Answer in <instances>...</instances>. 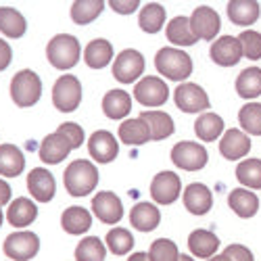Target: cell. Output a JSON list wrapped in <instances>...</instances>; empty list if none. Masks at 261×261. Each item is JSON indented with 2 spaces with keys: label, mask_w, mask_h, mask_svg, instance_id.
Listing matches in <instances>:
<instances>
[{
  "label": "cell",
  "mask_w": 261,
  "mask_h": 261,
  "mask_svg": "<svg viewBox=\"0 0 261 261\" xmlns=\"http://www.w3.org/2000/svg\"><path fill=\"white\" fill-rule=\"evenodd\" d=\"M57 132L67 138V140L71 142V146H73V148H80V146H82V142H84V138H86V136H84L82 125H77V123H73V121L61 123V125L57 127Z\"/></svg>",
  "instance_id": "obj_43"
},
{
  "label": "cell",
  "mask_w": 261,
  "mask_h": 261,
  "mask_svg": "<svg viewBox=\"0 0 261 261\" xmlns=\"http://www.w3.org/2000/svg\"><path fill=\"white\" fill-rule=\"evenodd\" d=\"M107 247L111 249L113 255H125L134 247V236L129 234L125 228H113L107 234Z\"/></svg>",
  "instance_id": "obj_40"
},
{
  "label": "cell",
  "mask_w": 261,
  "mask_h": 261,
  "mask_svg": "<svg viewBox=\"0 0 261 261\" xmlns=\"http://www.w3.org/2000/svg\"><path fill=\"white\" fill-rule=\"evenodd\" d=\"M243 129L251 136H261V102H249L238 113Z\"/></svg>",
  "instance_id": "obj_38"
},
{
  "label": "cell",
  "mask_w": 261,
  "mask_h": 261,
  "mask_svg": "<svg viewBox=\"0 0 261 261\" xmlns=\"http://www.w3.org/2000/svg\"><path fill=\"white\" fill-rule=\"evenodd\" d=\"M105 9V3L100 0H75L71 5V19L77 25H88L94 21Z\"/></svg>",
  "instance_id": "obj_36"
},
{
  "label": "cell",
  "mask_w": 261,
  "mask_h": 261,
  "mask_svg": "<svg viewBox=\"0 0 261 261\" xmlns=\"http://www.w3.org/2000/svg\"><path fill=\"white\" fill-rule=\"evenodd\" d=\"M88 153L96 163H111L119 153V142L107 129H96L88 140Z\"/></svg>",
  "instance_id": "obj_15"
},
{
  "label": "cell",
  "mask_w": 261,
  "mask_h": 261,
  "mask_svg": "<svg viewBox=\"0 0 261 261\" xmlns=\"http://www.w3.org/2000/svg\"><path fill=\"white\" fill-rule=\"evenodd\" d=\"M63 182L71 197H86V194H90L98 184V169L94 167L92 161L77 159L67 165Z\"/></svg>",
  "instance_id": "obj_1"
},
{
  "label": "cell",
  "mask_w": 261,
  "mask_h": 261,
  "mask_svg": "<svg viewBox=\"0 0 261 261\" xmlns=\"http://www.w3.org/2000/svg\"><path fill=\"white\" fill-rule=\"evenodd\" d=\"M105 255H107V249L96 236H86L75 249L77 261H102Z\"/></svg>",
  "instance_id": "obj_39"
},
{
  "label": "cell",
  "mask_w": 261,
  "mask_h": 261,
  "mask_svg": "<svg viewBox=\"0 0 261 261\" xmlns=\"http://www.w3.org/2000/svg\"><path fill=\"white\" fill-rule=\"evenodd\" d=\"M190 28H192V34L197 36V40L211 42L222 28L220 25V15H217L211 7H199V9H194V13L190 15Z\"/></svg>",
  "instance_id": "obj_13"
},
{
  "label": "cell",
  "mask_w": 261,
  "mask_h": 261,
  "mask_svg": "<svg viewBox=\"0 0 261 261\" xmlns=\"http://www.w3.org/2000/svg\"><path fill=\"white\" fill-rule=\"evenodd\" d=\"M228 19L232 21L234 25H253L255 21L259 19V3H255V0H232V3H228Z\"/></svg>",
  "instance_id": "obj_22"
},
{
  "label": "cell",
  "mask_w": 261,
  "mask_h": 261,
  "mask_svg": "<svg viewBox=\"0 0 261 261\" xmlns=\"http://www.w3.org/2000/svg\"><path fill=\"white\" fill-rule=\"evenodd\" d=\"M182 192V180L173 171H161L150 182V197L159 205H171Z\"/></svg>",
  "instance_id": "obj_11"
},
{
  "label": "cell",
  "mask_w": 261,
  "mask_h": 261,
  "mask_svg": "<svg viewBox=\"0 0 261 261\" xmlns=\"http://www.w3.org/2000/svg\"><path fill=\"white\" fill-rule=\"evenodd\" d=\"M178 261H194L192 257H188V255H180V259Z\"/></svg>",
  "instance_id": "obj_50"
},
{
  "label": "cell",
  "mask_w": 261,
  "mask_h": 261,
  "mask_svg": "<svg viewBox=\"0 0 261 261\" xmlns=\"http://www.w3.org/2000/svg\"><path fill=\"white\" fill-rule=\"evenodd\" d=\"M134 98L142 107H161L169 98L167 84L157 75H144L134 88Z\"/></svg>",
  "instance_id": "obj_8"
},
{
  "label": "cell",
  "mask_w": 261,
  "mask_h": 261,
  "mask_svg": "<svg viewBox=\"0 0 261 261\" xmlns=\"http://www.w3.org/2000/svg\"><path fill=\"white\" fill-rule=\"evenodd\" d=\"M182 199H184V207L194 213V215H205L211 205H213V194L211 190L201 184V182H194V184H188L184 194H182Z\"/></svg>",
  "instance_id": "obj_18"
},
{
  "label": "cell",
  "mask_w": 261,
  "mask_h": 261,
  "mask_svg": "<svg viewBox=\"0 0 261 261\" xmlns=\"http://www.w3.org/2000/svg\"><path fill=\"white\" fill-rule=\"evenodd\" d=\"M188 249L194 257L211 259V257H215L217 249H220V241H217V236L209 230H194L188 236Z\"/></svg>",
  "instance_id": "obj_23"
},
{
  "label": "cell",
  "mask_w": 261,
  "mask_h": 261,
  "mask_svg": "<svg viewBox=\"0 0 261 261\" xmlns=\"http://www.w3.org/2000/svg\"><path fill=\"white\" fill-rule=\"evenodd\" d=\"M236 92L243 98H257L261 94V69L259 67H249V69L238 73Z\"/></svg>",
  "instance_id": "obj_34"
},
{
  "label": "cell",
  "mask_w": 261,
  "mask_h": 261,
  "mask_svg": "<svg viewBox=\"0 0 261 261\" xmlns=\"http://www.w3.org/2000/svg\"><path fill=\"white\" fill-rule=\"evenodd\" d=\"M0 226H3V209H0Z\"/></svg>",
  "instance_id": "obj_51"
},
{
  "label": "cell",
  "mask_w": 261,
  "mask_h": 261,
  "mask_svg": "<svg viewBox=\"0 0 261 261\" xmlns=\"http://www.w3.org/2000/svg\"><path fill=\"white\" fill-rule=\"evenodd\" d=\"M194 132L203 142H211L217 140L224 132V119L217 113H203L197 123H194Z\"/></svg>",
  "instance_id": "obj_35"
},
{
  "label": "cell",
  "mask_w": 261,
  "mask_h": 261,
  "mask_svg": "<svg viewBox=\"0 0 261 261\" xmlns=\"http://www.w3.org/2000/svg\"><path fill=\"white\" fill-rule=\"evenodd\" d=\"M127 261H150V257H148V253H134Z\"/></svg>",
  "instance_id": "obj_48"
},
{
  "label": "cell",
  "mask_w": 261,
  "mask_h": 261,
  "mask_svg": "<svg viewBox=\"0 0 261 261\" xmlns=\"http://www.w3.org/2000/svg\"><path fill=\"white\" fill-rule=\"evenodd\" d=\"M28 30V21L17 9L0 7V32L9 38H21Z\"/></svg>",
  "instance_id": "obj_32"
},
{
  "label": "cell",
  "mask_w": 261,
  "mask_h": 261,
  "mask_svg": "<svg viewBox=\"0 0 261 261\" xmlns=\"http://www.w3.org/2000/svg\"><path fill=\"white\" fill-rule=\"evenodd\" d=\"M28 190H30L32 197L36 201H40V203L53 201L55 190H57L53 173L48 169H44V167H34L28 173Z\"/></svg>",
  "instance_id": "obj_16"
},
{
  "label": "cell",
  "mask_w": 261,
  "mask_h": 261,
  "mask_svg": "<svg viewBox=\"0 0 261 261\" xmlns=\"http://www.w3.org/2000/svg\"><path fill=\"white\" fill-rule=\"evenodd\" d=\"M9 201H11V186L3 178H0V207L7 205Z\"/></svg>",
  "instance_id": "obj_47"
},
{
  "label": "cell",
  "mask_w": 261,
  "mask_h": 261,
  "mask_svg": "<svg viewBox=\"0 0 261 261\" xmlns=\"http://www.w3.org/2000/svg\"><path fill=\"white\" fill-rule=\"evenodd\" d=\"M236 178L245 188H261V159H245L236 167Z\"/></svg>",
  "instance_id": "obj_37"
},
{
  "label": "cell",
  "mask_w": 261,
  "mask_h": 261,
  "mask_svg": "<svg viewBox=\"0 0 261 261\" xmlns=\"http://www.w3.org/2000/svg\"><path fill=\"white\" fill-rule=\"evenodd\" d=\"M155 67L167 80L184 82L192 73V59L180 48L165 46L155 55Z\"/></svg>",
  "instance_id": "obj_2"
},
{
  "label": "cell",
  "mask_w": 261,
  "mask_h": 261,
  "mask_svg": "<svg viewBox=\"0 0 261 261\" xmlns=\"http://www.w3.org/2000/svg\"><path fill=\"white\" fill-rule=\"evenodd\" d=\"M53 102L61 113H71L82 102V84L75 75H61L53 86Z\"/></svg>",
  "instance_id": "obj_5"
},
{
  "label": "cell",
  "mask_w": 261,
  "mask_h": 261,
  "mask_svg": "<svg viewBox=\"0 0 261 261\" xmlns=\"http://www.w3.org/2000/svg\"><path fill=\"white\" fill-rule=\"evenodd\" d=\"M92 211H94V215L98 217L102 224H117L121 217H123L121 199L117 197L115 192H111V190H105V192L94 194V199H92Z\"/></svg>",
  "instance_id": "obj_14"
},
{
  "label": "cell",
  "mask_w": 261,
  "mask_h": 261,
  "mask_svg": "<svg viewBox=\"0 0 261 261\" xmlns=\"http://www.w3.org/2000/svg\"><path fill=\"white\" fill-rule=\"evenodd\" d=\"M230 209L238 215V217H253L259 211V199L257 194L247 190V188H234L228 197Z\"/></svg>",
  "instance_id": "obj_28"
},
{
  "label": "cell",
  "mask_w": 261,
  "mask_h": 261,
  "mask_svg": "<svg viewBox=\"0 0 261 261\" xmlns=\"http://www.w3.org/2000/svg\"><path fill=\"white\" fill-rule=\"evenodd\" d=\"M13 61V50H11V44L9 42H5L3 38H0V71H5L9 65Z\"/></svg>",
  "instance_id": "obj_45"
},
{
  "label": "cell",
  "mask_w": 261,
  "mask_h": 261,
  "mask_svg": "<svg viewBox=\"0 0 261 261\" xmlns=\"http://www.w3.org/2000/svg\"><path fill=\"white\" fill-rule=\"evenodd\" d=\"M173 100H176V107L184 113H201L211 107L207 92L192 82L180 84L176 92H173Z\"/></svg>",
  "instance_id": "obj_9"
},
{
  "label": "cell",
  "mask_w": 261,
  "mask_h": 261,
  "mask_svg": "<svg viewBox=\"0 0 261 261\" xmlns=\"http://www.w3.org/2000/svg\"><path fill=\"white\" fill-rule=\"evenodd\" d=\"M209 57H211V61L215 65H220V67H234V65L245 57L243 55V46H241V40L234 38V36L217 38L211 44Z\"/></svg>",
  "instance_id": "obj_12"
},
{
  "label": "cell",
  "mask_w": 261,
  "mask_h": 261,
  "mask_svg": "<svg viewBox=\"0 0 261 261\" xmlns=\"http://www.w3.org/2000/svg\"><path fill=\"white\" fill-rule=\"evenodd\" d=\"M207 261H230V259H226L224 255H215V257H211V259H207Z\"/></svg>",
  "instance_id": "obj_49"
},
{
  "label": "cell",
  "mask_w": 261,
  "mask_h": 261,
  "mask_svg": "<svg viewBox=\"0 0 261 261\" xmlns=\"http://www.w3.org/2000/svg\"><path fill=\"white\" fill-rule=\"evenodd\" d=\"M171 161H173V165L184 169V171H197V169H203L207 165L209 153L203 144L184 140L171 148Z\"/></svg>",
  "instance_id": "obj_6"
},
{
  "label": "cell",
  "mask_w": 261,
  "mask_h": 261,
  "mask_svg": "<svg viewBox=\"0 0 261 261\" xmlns=\"http://www.w3.org/2000/svg\"><path fill=\"white\" fill-rule=\"evenodd\" d=\"M25 169L23 150L15 144H0V176L15 178Z\"/></svg>",
  "instance_id": "obj_20"
},
{
  "label": "cell",
  "mask_w": 261,
  "mask_h": 261,
  "mask_svg": "<svg viewBox=\"0 0 261 261\" xmlns=\"http://www.w3.org/2000/svg\"><path fill=\"white\" fill-rule=\"evenodd\" d=\"M222 255L230 261H253V253L245 245H230L224 249Z\"/></svg>",
  "instance_id": "obj_44"
},
{
  "label": "cell",
  "mask_w": 261,
  "mask_h": 261,
  "mask_svg": "<svg viewBox=\"0 0 261 261\" xmlns=\"http://www.w3.org/2000/svg\"><path fill=\"white\" fill-rule=\"evenodd\" d=\"M102 111L109 119H123L132 111V96L123 90H109L102 98Z\"/></svg>",
  "instance_id": "obj_25"
},
{
  "label": "cell",
  "mask_w": 261,
  "mask_h": 261,
  "mask_svg": "<svg viewBox=\"0 0 261 261\" xmlns=\"http://www.w3.org/2000/svg\"><path fill=\"white\" fill-rule=\"evenodd\" d=\"M119 140L125 144H132V146L144 144L150 140V129L140 117L138 119H125L119 125Z\"/></svg>",
  "instance_id": "obj_33"
},
{
  "label": "cell",
  "mask_w": 261,
  "mask_h": 261,
  "mask_svg": "<svg viewBox=\"0 0 261 261\" xmlns=\"http://www.w3.org/2000/svg\"><path fill=\"white\" fill-rule=\"evenodd\" d=\"M42 96V80L32 69H21L11 82V98L17 107H34Z\"/></svg>",
  "instance_id": "obj_4"
},
{
  "label": "cell",
  "mask_w": 261,
  "mask_h": 261,
  "mask_svg": "<svg viewBox=\"0 0 261 261\" xmlns=\"http://www.w3.org/2000/svg\"><path fill=\"white\" fill-rule=\"evenodd\" d=\"M80 42L71 34H57L46 46V57L57 69H71L80 61Z\"/></svg>",
  "instance_id": "obj_3"
},
{
  "label": "cell",
  "mask_w": 261,
  "mask_h": 261,
  "mask_svg": "<svg viewBox=\"0 0 261 261\" xmlns=\"http://www.w3.org/2000/svg\"><path fill=\"white\" fill-rule=\"evenodd\" d=\"M5 255L15 261H30L40 251V238L34 232H13L5 238Z\"/></svg>",
  "instance_id": "obj_7"
},
{
  "label": "cell",
  "mask_w": 261,
  "mask_h": 261,
  "mask_svg": "<svg viewBox=\"0 0 261 261\" xmlns=\"http://www.w3.org/2000/svg\"><path fill=\"white\" fill-rule=\"evenodd\" d=\"M165 36L171 44L176 46H192L197 44V36L192 34L190 28V17H176L169 21V25L165 30Z\"/></svg>",
  "instance_id": "obj_30"
},
{
  "label": "cell",
  "mask_w": 261,
  "mask_h": 261,
  "mask_svg": "<svg viewBox=\"0 0 261 261\" xmlns=\"http://www.w3.org/2000/svg\"><path fill=\"white\" fill-rule=\"evenodd\" d=\"M241 46H243V55L251 61H257L261 59V34L255 32V30H245L241 36Z\"/></svg>",
  "instance_id": "obj_42"
},
{
  "label": "cell",
  "mask_w": 261,
  "mask_h": 261,
  "mask_svg": "<svg viewBox=\"0 0 261 261\" xmlns=\"http://www.w3.org/2000/svg\"><path fill=\"white\" fill-rule=\"evenodd\" d=\"M61 226L67 234H84L92 226V215L84 207H67L61 215Z\"/></svg>",
  "instance_id": "obj_26"
},
{
  "label": "cell",
  "mask_w": 261,
  "mask_h": 261,
  "mask_svg": "<svg viewBox=\"0 0 261 261\" xmlns=\"http://www.w3.org/2000/svg\"><path fill=\"white\" fill-rule=\"evenodd\" d=\"M148 257H150V261H178L180 251H178V245L171 243L169 238H157V241L150 245Z\"/></svg>",
  "instance_id": "obj_41"
},
{
  "label": "cell",
  "mask_w": 261,
  "mask_h": 261,
  "mask_svg": "<svg viewBox=\"0 0 261 261\" xmlns=\"http://www.w3.org/2000/svg\"><path fill=\"white\" fill-rule=\"evenodd\" d=\"M138 7H140L138 0H129V3H121V0H111V9L117 11V13H121V15L134 13Z\"/></svg>",
  "instance_id": "obj_46"
},
{
  "label": "cell",
  "mask_w": 261,
  "mask_h": 261,
  "mask_svg": "<svg viewBox=\"0 0 261 261\" xmlns=\"http://www.w3.org/2000/svg\"><path fill=\"white\" fill-rule=\"evenodd\" d=\"M129 222L140 232H150L155 230L161 222V211L153 203H138L129 211Z\"/></svg>",
  "instance_id": "obj_24"
},
{
  "label": "cell",
  "mask_w": 261,
  "mask_h": 261,
  "mask_svg": "<svg viewBox=\"0 0 261 261\" xmlns=\"http://www.w3.org/2000/svg\"><path fill=\"white\" fill-rule=\"evenodd\" d=\"M165 17H167V13H165L163 5H159V3H148V5H144V7L140 9L138 23H140L142 32H146V34H157V32H161V28L165 25Z\"/></svg>",
  "instance_id": "obj_31"
},
{
  "label": "cell",
  "mask_w": 261,
  "mask_h": 261,
  "mask_svg": "<svg viewBox=\"0 0 261 261\" xmlns=\"http://www.w3.org/2000/svg\"><path fill=\"white\" fill-rule=\"evenodd\" d=\"M140 119L150 129V140H165L173 134V119L165 111H142Z\"/></svg>",
  "instance_id": "obj_27"
},
{
  "label": "cell",
  "mask_w": 261,
  "mask_h": 261,
  "mask_svg": "<svg viewBox=\"0 0 261 261\" xmlns=\"http://www.w3.org/2000/svg\"><path fill=\"white\" fill-rule=\"evenodd\" d=\"M36 217H38V207H36L34 201H30L25 197H19V199L11 201V205L7 209V220L15 228L30 226L36 220Z\"/></svg>",
  "instance_id": "obj_21"
},
{
  "label": "cell",
  "mask_w": 261,
  "mask_h": 261,
  "mask_svg": "<svg viewBox=\"0 0 261 261\" xmlns=\"http://www.w3.org/2000/svg\"><path fill=\"white\" fill-rule=\"evenodd\" d=\"M84 59H86V65L92 69H102L107 67L109 63L113 59V46L111 42H107L102 38H96L92 40L88 46H86V53H84Z\"/></svg>",
  "instance_id": "obj_29"
},
{
  "label": "cell",
  "mask_w": 261,
  "mask_h": 261,
  "mask_svg": "<svg viewBox=\"0 0 261 261\" xmlns=\"http://www.w3.org/2000/svg\"><path fill=\"white\" fill-rule=\"evenodd\" d=\"M71 150H73V146L67 138L59 132H53V134L44 136V140L40 144V159L48 165H57L63 159H67Z\"/></svg>",
  "instance_id": "obj_17"
},
{
  "label": "cell",
  "mask_w": 261,
  "mask_h": 261,
  "mask_svg": "<svg viewBox=\"0 0 261 261\" xmlns=\"http://www.w3.org/2000/svg\"><path fill=\"white\" fill-rule=\"evenodd\" d=\"M251 150V140L245 132L241 129H228V132L222 136L220 140V153L228 159V161H236V159H243L247 153Z\"/></svg>",
  "instance_id": "obj_19"
},
{
  "label": "cell",
  "mask_w": 261,
  "mask_h": 261,
  "mask_svg": "<svg viewBox=\"0 0 261 261\" xmlns=\"http://www.w3.org/2000/svg\"><path fill=\"white\" fill-rule=\"evenodd\" d=\"M142 73H144V57L138 50L127 48V50H121L117 55V59L113 63V75H115L117 82L132 84Z\"/></svg>",
  "instance_id": "obj_10"
}]
</instances>
